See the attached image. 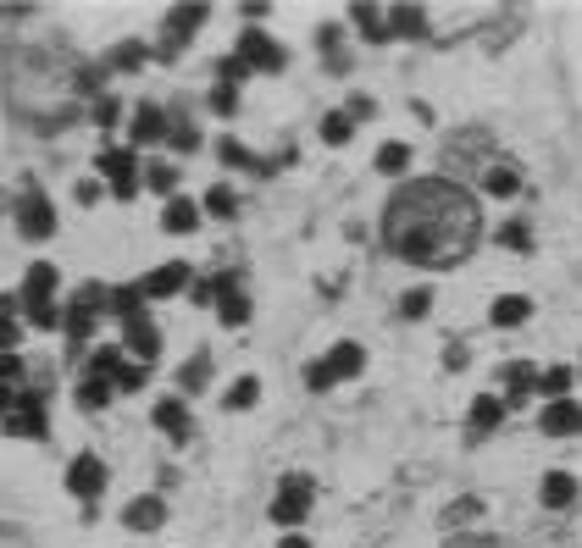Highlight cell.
<instances>
[{
    "label": "cell",
    "instance_id": "obj_5",
    "mask_svg": "<svg viewBox=\"0 0 582 548\" xmlns=\"http://www.w3.org/2000/svg\"><path fill=\"white\" fill-rule=\"evenodd\" d=\"M239 61H244V67H261V72H278L283 67V50L266 34H244L239 39Z\"/></svg>",
    "mask_w": 582,
    "mask_h": 548
},
{
    "label": "cell",
    "instance_id": "obj_26",
    "mask_svg": "<svg viewBox=\"0 0 582 548\" xmlns=\"http://www.w3.org/2000/svg\"><path fill=\"white\" fill-rule=\"evenodd\" d=\"M205 371H211V349H200V354H195V361H189V366H183V388H195V383H200V377H205Z\"/></svg>",
    "mask_w": 582,
    "mask_h": 548
},
{
    "label": "cell",
    "instance_id": "obj_30",
    "mask_svg": "<svg viewBox=\"0 0 582 548\" xmlns=\"http://www.w3.org/2000/svg\"><path fill=\"white\" fill-rule=\"evenodd\" d=\"M106 393H111V383H100V377H95V383H83V405L100 410V405H106Z\"/></svg>",
    "mask_w": 582,
    "mask_h": 548
},
{
    "label": "cell",
    "instance_id": "obj_12",
    "mask_svg": "<svg viewBox=\"0 0 582 548\" xmlns=\"http://www.w3.org/2000/svg\"><path fill=\"white\" fill-rule=\"evenodd\" d=\"M161 133H166L161 105H139V117H134V144H156Z\"/></svg>",
    "mask_w": 582,
    "mask_h": 548
},
{
    "label": "cell",
    "instance_id": "obj_20",
    "mask_svg": "<svg viewBox=\"0 0 582 548\" xmlns=\"http://www.w3.org/2000/svg\"><path fill=\"white\" fill-rule=\"evenodd\" d=\"M516 188H522V178H516V172H510V166H494V172H488V194H499V200H510V194H516Z\"/></svg>",
    "mask_w": 582,
    "mask_h": 548
},
{
    "label": "cell",
    "instance_id": "obj_7",
    "mask_svg": "<svg viewBox=\"0 0 582 548\" xmlns=\"http://www.w3.org/2000/svg\"><path fill=\"white\" fill-rule=\"evenodd\" d=\"M100 172L111 178V188H117L122 200L139 188V178H134V150H106V156H100Z\"/></svg>",
    "mask_w": 582,
    "mask_h": 548
},
{
    "label": "cell",
    "instance_id": "obj_17",
    "mask_svg": "<svg viewBox=\"0 0 582 548\" xmlns=\"http://www.w3.org/2000/svg\"><path fill=\"white\" fill-rule=\"evenodd\" d=\"M499 415H505V405H499L494 393H483V399L471 405V432H494V427H499Z\"/></svg>",
    "mask_w": 582,
    "mask_h": 548
},
{
    "label": "cell",
    "instance_id": "obj_16",
    "mask_svg": "<svg viewBox=\"0 0 582 548\" xmlns=\"http://www.w3.org/2000/svg\"><path fill=\"white\" fill-rule=\"evenodd\" d=\"M571 383H577L571 366H549L544 377H538V393H549V405H555V399H566V393H571Z\"/></svg>",
    "mask_w": 582,
    "mask_h": 548
},
{
    "label": "cell",
    "instance_id": "obj_10",
    "mask_svg": "<svg viewBox=\"0 0 582 548\" xmlns=\"http://www.w3.org/2000/svg\"><path fill=\"white\" fill-rule=\"evenodd\" d=\"M538 499H544L549 510H566V504L577 499V476H571V471H549L544 488H538Z\"/></svg>",
    "mask_w": 582,
    "mask_h": 548
},
{
    "label": "cell",
    "instance_id": "obj_24",
    "mask_svg": "<svg viewBox=\"0 0 582 548\" xmlns=\"http://www.w3.org/2000/svg\"><path fill=\"white\" fill-rule=\"evenodd\" d=\"M378 166H383V172H405V166H410V150H405V144H383V150H378Z\"/></svg>",
    "mask_w": 582,
    "mask_h": 548
},
{
    "label": "cell",
    "instance_id": "obj_11",
    "mask_svg": "<svg viewBox=\"0 0 582 548\" xmlns=\"http://www.w3.org/2000/svg\"><path fill=\"white\" fill-rule=\"evenodd\" d=\"M122 521H128L134 532H156V526L166 521V504H161V499H134V504H128V515H122Z\"/></svg>",
    "mask_w": 582,
    "mask_h": 548
},
{
    "label": "cell",
    "instance_id": "obj_18",
    "mask_svg": "<svg viewBox=\"0 0 582 548\" xmlns=\"http://www.w3.org/2000/svg\"><path fill=\"white\" fill-rule=\"evenodd\" d=\"M349 133H356V117H349V111H327L322 117V139L327 144H344Z\"/></svg>",
    "mask_w": 582,
    "mask_h": 548
},
{
    "label": "cell",
    "instance_id": "obj_6",
    "mask_svg": "<svg viewBox=\"0 0 582 548\" xmlns=\"http://www.w3.org/2000/svg\"><path fill=\"white\" fill-rule=\"evenodd\" d=\"M178 288H189V266H183V261H172V266H156L150 278L139 283V293H144V300H166V293H178Z\"/></svg>",
    "mask_w": 582,
    "mask_h": 548
},
{
    "label": "cell",
    "instance_id": "obj_2",
    "mask_svg": "<svg viewBox=\"0 0 582 548\" xmlns=\"http://www.w3.org/2000/svg\"><path fill=\"white\" fill-rule=\"evenodd\" d=\"M17 227H23V233H28V239H50V233H56V217H50V200H45V194H39V188H34V194H23V200H17Z\"/></svg>",
    "mask_w": 582,
    "mask_h": 548
},
{
    "label": "cell",
    "instance_id": "obj_8",
    "mask_svg": "<svg viewBox=\"0 0 582 548\" xmlns=\"http://www.w3.org/2000/svg\"><path fill=\"white\" fill-rule=\"evenodd\" d=\"M544 432H549V438H571V432H582V405H571V399H555V405L544 410Z\"/></svg>",
    "mask_w": 582,
    "mask_h": 548
},
{
    "label": "cell",
    "instance_id": "obj_31",
    "mask_svg": "<svg viewBox=\"0 0 582 548\" xmlns=\"http://www.w3.org/2000/svg\"><path fill=\"white\" fill-rule=\"evenodd\" d=\"M211 105H217L222 117H227V111H234V89H217V95H211Z\"/></svg>",
    "mask_w": 582,
    "mask_h": 548
},
{
    "label": "cell",
    "instance_id": "obj_21",
    "mask_svg": "<svg viewBox=\"0 0 582 548\" xmlns=\"http://www.w3.org/2000/svg\"><path fill=\"white\" fill-rule=\"evenodd\" d=\"M256 399H261V383H256V377H239L234 393H227V405H234V410H249Z\"/></svg>",
    "mask_w": 582,
    "mask_h": 548
},
{
    "label": "cell",
    "instance_id": "obj_25",
    "mask_svg": "<svg viewBox=\"0 0 582 548\" xmlns=\"http://www.w3.org/2000/svg\"><path fill=\"white\" fill-rule=\"evenodd\" d=\"M50 288H56V266L39 261V266L28 271V293H50Z\"/></svg>",
    "mask_w": 582,
    "mask_h": 548
},
{
    "label": "cell",
    "instance_id": "obj_14",
    "mask_svg": "<svg viewBox=\"0 0 582 548\" xmlns=\"http://www.w3.org/2000/svg\"><path fill=\"white\" fill-rule=\"evenodd\" d=\"M532 305L522 300V293H505V300H494V327H516V322H527Z\"/></svg>",
    "mask_w": 582,
    "mask_h": 548
},
{
    "label": "cell",
    "instance_id": "obj_29",
    "mask_svg": "<svg viewBox=\"0 0 582 548\" xmlns=\"http://www.w3.org/2000/svg\"><path fill=\"white\" fill-rule=\"evenodd\" d=\"M427 305H433L427 288H410V293H405V316H410V322H416V316H427Z\"/></svg>",
    "mask_w": 582,
    "mask_h": 548
},
{
    "label": "cell",
    "instance_id": "obj_4",
    "mask_svg": "<svg viewBox=\"0 0 582 548\" xmlns=\"http://www.w3.org/2000/svg\"><path fill=\"white\" fill-rule=\"evenodd\" d=\"M67 488H73L78 499H95L100 488H106V466H100L95 454H78L73 466H67Z\"/></svg>",
    "mask_w": 582,
    "mask_h": 548
},
{
    "label": "cell",
    "instance_id": "obj_9",
    "mask_svg": "<svg viewBox=\"0 0 582 548\" xmlns=\"http://www.w3.org/2000/svg\"><path fill=\"white\" fill-rule=\"evenodd\" d=\"M122 339H128V349L139 354V361H156V327L144 322V310H139V316H128V322H122Z\"/></svg>",
    "mask_w": 582,
    "mask_h": 548
},
{
    "label": "cell",
    "instance_id": "obj_1",
    "mask_svg": "<svg viewBox=\"0 0 582 548\" xmlns=\"http://www.w3.org/2000/svg\"><path fill=\"white\" fill-rule=\"evenodd\" d=\"M361 366H366V354H361V344H339V349H333V354H327V361H317V366H310V371H305V383H310V388H317V393H322V388H333V383H339V377H356Z\"/></svg>",
    "mask_w": 582,
    "mask_h": 548
},
{
    "label": "cell",
    "instance_id": "obj_22",
    "mask_svg": "<svg viewBox=\"0 0 582 548\" xmlns=\"http://www.w3.org/2000/svg\"><path fill=\"white\" fill-rule=\"evenodd\" d=\"M222 322L227 327H244L249 322V300H244V293H222Z\"/></svg>",
    "mask_w": 582,
    "mask_h": 548
},
{
    "label": "cell",
    "instance_id": "obj_15",
    "mask_svg": "<svg viewBox=\"0 0 582 548\" xmlns=\"http://www.w3.org/2000/svg\"><path fill=\"white\" fill-rule=\"evenodd\" d=\"M161 222L172 227V233H195V227H200V205H189V200H172Z\"/></svg>",
    "mask_w": 582,
    "mask_h": 548
},
{
    "label": "cell",
    "instance_id": "obj_19",
    "mask_svg": "<svg viewBox=\"0 0 582 548\" xmlns=\"http://www.w3.org/2000/svg\"><path fill=\"white\" fill-rule=\"evenodd\" d=\"M28 322H34V327H56V322H61L56 305H50V293H28Z\"/></svg>",
    "mask_w": 582,
    "mask_h": 548
},
{
    "label": "cell",
    "instance_id": "obj_27",
    "mask_svg": "<svg viewBox=\"0 0 582 548\" xmlns=\"http://www.w3.org/2000/svg\"><path fill=\"white\" fill-rule=\"evenodd\" d=\"M499 239H505V249H527V244H532L527 222H505V233H499Z\"/></svg>",
    "mask_w": 582,
    "mask_h": 548
},
{
    "label": "cell",
    "instance_id": "obj_32",
    "mask_svg": "<svg viewBox=\"0 0 582 548\" xmlns=\"http://www.w3.org/2000/svg\"><path fill=\"white\" fill-rule=\"evenodd\" d=\"M278 548H310V543H305V537H283Z\"/></svg>",
    "mask_w": 582,
    "mask_h": 548
},
{
    "label": "cell",
    "instance_id": "obj_3",
    "mask_svg": "<svg viewBox=\"0 0 582 548\" xmlns=\"http://www.w3.org/2000/svg\"><path fill=\"white\" fill-rule=\"evenodd\" d=\"M305 510H310V488H305V476H283V493H278V504H272V521H278V526H300Z\"/></svg>",
    "mask_w": 582,
    "mask_h": 548
},
{
    "label": "cell",
    "instance_id": "obj_28",
    "mask_svg": "<svg viewBox=\"0 0 582 548\" xmlns=\"http://www.w3.org/2000/svg\"><path fill=\"white\" fill-rule=\"evenodd\" d=\"M205 210H211V217H227V210H234V188H211V194H205Z\"/></svg>",
    "mask_w": 582,
    "mask_h": 548
},
{
    "label": "cell",
    "instance_id": "obj_23",
    "mask_svg": "<svg viewBox=\"0 0 582 548\" xmlns=\"http://www.w3.org/2000/svg\"><path fill=\"white\" fill-rule=\"evenodd\" d=\"M144 183L156 188V194H172V183H178V172L166 161H156V166H144Z\"/></svg>",
    "mask_w": 582,
    "mask_h": 548
},
{
    "label": "cell",
    "instance_id": "obj_13",
    "mask_svg": "<svg viewBox=\"0 0 582 548\" xmlns=\"http://www.w3.org/2000/svg\"><path fill=\"white\" fill-rule=\"evenodd\" d=\"M156 427L172 432V438L189 432V410H183V399H161V405H156Z\"/></svg>",
    "mask_w": 582,
    "mask_h": 548
}]
</instances>
